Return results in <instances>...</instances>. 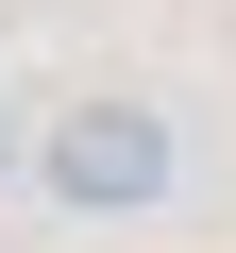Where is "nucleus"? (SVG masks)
Instances as JSON below:
<instances>
[{"instance_id": "f257e3e1", "label": "nucleus", "mask_w": 236, "mask_h": 253, "mask_svg": "<svg viewBox=\"0 0 236 253\" xmlns=\"http://www.w3.org/2000/svg\"><path fill=\"white\" fill-rule=\"evenodd\" d=\"M34 186H51L68 219H135V203H169V118H152V101H68L51 135H34Z\"/></svg>"}, {"instance_id": "f03ea898", "label": "nucleus", "mask_w": 236, "mask_h": 253, "mask_svg": "<svg viewBox=\"0 0 236 253\" xmlns=\"http://www.w3.org/2000/svg\"><path fill=\"white\" fill-rule=\"evenodd\" d=\"M17 169H34V135H17V101H0V186H17Z\"/></svg>"}]
</instances>
